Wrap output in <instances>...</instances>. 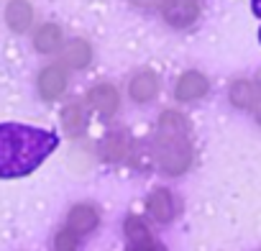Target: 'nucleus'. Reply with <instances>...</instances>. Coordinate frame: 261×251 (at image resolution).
Returning <instances> with one entry per match:
<instances>
[{
  "label": "nucleus",
  "instance_id": "4",
  "mask_svg": "<svg viewBox=\"0 0 261 251\" xmlns=\"http://www.w3.org/2000/svg\"><path fill=\"white\" fill-rule=\"evenodd\" d=\"M146 210H149V215H151L156 223H169V220H174V215H177V200H174V195H172L167 187H159V190H154V192L149 195Z\"/></svg>",
  "mask_w": 261,
  "mask_h": 251
},
{
  "label": "nucleus",
  "instance_id": "10",
  "mask_svg": "<svg viewBox=\"0 0 261 251\" xmlns=\"http://www.w3.org/2000/svg\"><path fill=\"white\" fill-rule=\"evenodd\" d=\"M128 92H130V97H134L136 103H149V100H154V95L159 92V80H156V74H154L151 69L139 72L134 80H130Z\"/></svg>",
  "mask_w": 261,
  "mask_h": 251
},
{
  "label": "nucleus",
  "instance_id": "9",
  "mask_svg": "<svg viewBox=\"0 0 261 251\" xmlns=\"http://www.w3.org/2000/svg\"><path fill=\"white\" fill-rule=\"evenodd\" d=\"M97 220H100L97 210H95L92 205L82 203V205H74V208L69 210L67 228H72L77 236H85V233H90V231H95V228H97Z\"/></svg>",
  "mask_w": 261,
  "mask_h": 251
},
{
  "label": "nucleus",
  "instance_id": "7",
  "mask_svg": "<svg viewBox=\"0 0 261 251\" xmlns=\"http://www.w3.org/2000/svg\"><path fill=\"white\" fill-rule=\"evenodd\" d=\"M230 103H233L236 108L253 110L256 118L261 120V90L253 87L251 82H246V80L233 82V87H230Z\"/></svg>",
  "mask_w": 261,
  "mask_h": 251
},
{
  "label": "nucleus",
  "instance_id": "19",
  "mask_svg": "<svg viewBox=\"0 0 261 251\" xmlns=\"http://www.w3.org/2000/svg\"><path fill=\"white\" fill-rule=\"evenodd\" d=\"M130 3H136V6H141V8H154L159 0H130Z\"/></svg>",
  "mask_w": 261,
  "mask_h": 251
},
{
  "label": "nucleus",
  "instance_id": "8",
  "mask_svg": "<svg viewBox=\"0 0 261 251\" xmlns=\"http://www.w3.org/2000/svg\"><path fill=\"white\" fill-rule=\"evenodd\" d=\"M207 77L205 74H200V72H185L182 77H179V82H177V90H174V95H177V100H182V103H192V100H197V97H202L205 92H207Z\"/></svg>",
  "mask_w": 261,
  "mask_h": 251
},
{
  "label": "nucleus",
  "instance_id": "2",
  "mask_svg": "<svg viewBox=\"0 0 261 251\" xmlns=\"http://www.w3.org/2000/svg\"><path fill=\"white\" fill-rule=\"evenodd\" d=\"M154 159L164 174H182L192 164V144H190V126L185 115L167 110L159 120V134L154 141Z\"/></svg>",
  "mask_w": 261,
  "mask_h": 251
},
{
  "label": "nucleus",
  "instance_id": "18",
  "mask_svg": "<svg viewBox=\"0 0 261 251\" xmlns=\"http://www.w3.org/2000/svg\"><path fill=\"white\" fill-rule=\"evenodd\" d=\"M251 8H253V13L261 18V0H251ZM258 41H261V29H258Z\"/></svg>",
  "mask_w": 261,
  "mask_h": 251
},
{
  "label": "nucleus",
  "instance_id": "6",
  "mask_svg": "<svg viewBox=\"0 0 261 251\" xmlns=\"http://www.w3.org/2000/svg\"><path fill=\"white\" fill-rule=\"evenodd\" d=\"M67 90V72L59 64H49L39 74V92L44 100H57Z\"/></svg>",
  "mask_w": 261,
  "mask_h": 251
},
{
  "label": "nucleus",
  "instance_id": "13",
  "mask_svg": "<svg viewBox=\"0 0 261 251\" xmlns=\"http://www.w3.org/2000/svg\"><path fill=\"white\" fill-rule=\"evenodd\" d=\"M34 46H36L41 54H51V52H57V49L62 46V29L54 26V23L41 26V29L36 31V36H34Z\"/></svg>",
  "mask_w": 261,
  "mask_h": 251
},
{
  "label": "nucleus",
  "instance_id": "3",
  "mask_svg": "<svg viewBox=\"0 0 261 251\" xmlns=\"http://www.w3.org/2000/svg\"><path fill=\"white\" fill-rule=\"evenodd\" d=\"M125 238H128V251H164L154 241L146 223L141 218H134V215L125 220Z\"/></svg>",
  "mask_w": 261,
  "mask_h": 251
},
{
  "label": "nucleus",
  "instance_id": "14",
  "mask_svg": "<svg viewBox=\"0 0 261 251\" xmlns=\"http://www.w3.org/2000/svg\"><path fill=\"white\" fill-rule=\"evenodd\" d=\"M90 59H92V49H90L87 41L74 39V41H69L64 46V64H69L74 69H82V67L90 64Z\"/></svg>",
  "mask_w": 261,
  "mask_h": 251
},
{
  "label": "nucleus",
  "instance_id": "11",
  "mask_svg": "<svg viewBox=\"0 0 261 251\" xmlns=\"http://www.w3.org/2000/svg\"><path fill=\"white\" fill-rule=\"evenodd\" d=\"M87 100H90V105H92L100 115H105V118H110V115L118 110V90H115L113 85H95V87L90 90Z\"/></svg>",
  "mask_w": 261,
  "mask_h": 251
},
{
  "label": "nucleus",
  "instance_id": "17",
  "mask_svg": "<svg viewBox=\"0 0 261 251\" xmlns=\"http://www.w3.org/2000/svg\"><path fill=\"white\" fill-rule=\"evenodd\" d=\"M77 233L72 228H62L54 238V251H74L77 248Z\"/></svg>",
  "mask_w": 261,
  "mask_h": 251
},
{
  "label": "nucleus",
  "instance_id": "1",
  "mask_svg": "<svg viewBox=\"0 0 261 251\" xmlns=\"http://www.w3.org/2000/svg\"><path fill=\"white\" fill-rule=\"evenodd\" d=\"M57 146L54 131L26 123H0V180L31 174Z\"/></svg>",
  "mask_w": 261,
  "mask_h": 251
},
{
  "label": "nucleus",
  "instance_id": "12",
  "mask_svg": "<svg viewBox=\"0 0 261 251\" xmlns=\"http://www.w3.org/2000/svg\"><path fill=\"white\" fill-rule=\"evenodd\" d=\"M6 21L16 34H23L34 21V11H31V6L26 3V0H11L8 8H6Z\"/></svg>",
  "mask_w": 261,
  "mask_h": 251
},
{
  "label": "nucleus",
  "instance_id": "20",
  "mask_svg": "<svg viewBox=\"0 0 261 251\" xmlns=\"http://www.w3.org/2000/svg\"><path fill=\"white\" fill-rule=\"evenodd\" d=\"M258 90H261V74H258Z\"/></svg>",
  "mask_w": 261,
  "mask_h": 251
},
{
  "label": "nucleus",
  "instance_id": "16",
  "mask_svg": "<svg viewBox=\"0 0 261 251\" xmlns=\"http://www.w3.org/2000/svg\"><path fill=\"white\" fill-rule=\"evenodd\" d=\"M105 157L110 159V162H118V159H123L125 157V136L123 134H110L108 139H105Z\"/></svg>",
  "mask_w": 261,
  "mask_h": 251
},
{
  "label": "nucleus",
  "instance_id": "5",
  "mask_svg": "<svg viewBox=\"0 0 261 251\" xmlns=\"http://www.w3.org/2000/svg\"><path fill=\"white\" fill-rule=\"evenodd\" d=\"M164 18L177 26V29H185L190 23H195L197 18V0H164Z\"/></svg>",
  "mask_w": 261,
  "mask_h": 251
},
{
  "label": "nucleus",
  "instance_id": "15",
  "mask_svg": "<svg viewBox=\"0 0 261 251\" xmlns=\"http://www.w3.org/2000/svg\"><path fill=\"white\" fill-rule=\"evenodd\" d=\"M62 123H64V129H67L69 136L82 134V129H85V113H82V108L80 105H67L64 113H62Z\"/></svg>",
  "mask_w": 261,
  "mask_h": 251
}]
</instances>
